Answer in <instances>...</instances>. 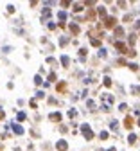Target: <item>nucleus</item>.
I'll return each mask as SVG.
<instances>
[{
    "instance_id": "1",
    "label": "nucleus",
    "mask_w": 140,
    "mask_h": 151,
    "mask_svg": "<svg viewBox=\"0 0 140 151\" xmlns=\"http://www.w3.org/2000/svg\"><path fill=\"white\" fill-rule=\"evenodd\" d=\"M83 133H84V137H86V138H92V137H93V133L88 129V126H83Z\"/></svg>"
},
{
    "instance_id": "2",
    "label": "nucleus",
    "mask_w": 140,
    "mask_h": 151,
    "mask_svg": "<svg viewBox=\"0 0 140 151\" xmlns=\"http://www.w3.org/2000/svg\"><path fill=\"white\" fill-rule=\"evenodd\" d=\"M58 149L65 151V149H67V142H65V140H59V142H58Z\"/></svg>"
},
{
    "instance_id": "3",
    "label": "nucleus",
    "mask_w": 140,
    "mask_h": 151,
    "mask_svg": "<svg viewBox=\"0 0 140 151\" xmlns=\"http://www.w3.org/2000/svg\"><path fill=\"white\" fill-rule=\"evenodd\" d=\"M50 121H56V122L61 121V115H59V113H52V115H50Z\"/></svg>"
},
{
    "instance_id": "4",
    "label": "nucleus",
    "mask_w": 140,
    "mask_h": 151,
    "mask_svg": "<svg viewBox=\"0 0 140 151\" xmlns=\"http://www.w3.org/2000/svg\"><path fill=\"white\" fill-rule=\"evenodd\" d=\"M126 126H127V128H131V126H133V119H131V117H127V119H126Z\"/></svg>"
},
{
    "instance_id": "5",
    "label": "nucleus",
    "mask_w": 140,
    "mask_h": 151,
    "mask_svg": "<svg viewBox=\"0 0 140 151\" xmlns=\"http://www.w3.org/2000/svg\"><path fill=\"white\" fill-rule=\"evenodd\" d=\"M70 29H72V32H79V27L77 25H70Z\"/></svg>"
},
{
    "instance_id": "6",
    "label": "nucleus",
    "mask_w": 140,
    "mask_h": 151,
    "mask_svg": "<svg viewBox=\"0 0 140 151\" xmlns=\"http://www.w3.org/2000/svg\"><path fill=\"white\" fill-rule=\"evenodd\" d=\"M15 131H16V133H24V129H22L20 126H15Z\"/></svg>"
},
{
    "instance_id": "7",
    "label": "nucleus",
    "mask_w": 140,
    "mask_h": 151,
    "mask_svg": "<svg viewBox=\"0 0 140 151\" xmlns=\"http://www.w3.org/2000/svg\"><path fill=\"white\" fill-rule=\"evenodd\" d=\"M58 90H59V92L65 90V83H59V85H58Z\"/></svg>"
},
{
    "instance_id": "8",
    "label": "nucleus",
    "mask_w": 140,
    "mask_h": 151,
    "mask_svg": "<svg viewBox=\"0 0 140 151\" xmlns=\"http://www.w3.org/2000/svg\"><path fill=\"white\" fill-rule=\"evenodd\" d=\"M61 61H63V65H65V67L68 65V58H61Z\"/></svg>"
},
{
    "instance_id": "9",
    "label": "nucleus",
    "mask_w": 140,
    "mask_h": 151,
    "mask_svg": "<svg viewBox=\"0 0 140 151\" xmlns=\"http://www.w3.org/2000/svg\"><path fill=\"white\" fill-rule=\"evenodd\" d=\"M0 119H4V112L2 110H0Z\"/></svg>"
}]
</instances>
